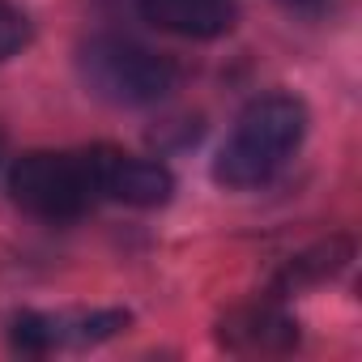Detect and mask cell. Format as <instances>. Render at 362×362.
<instances>
[{
    "instance_id": "obj_8",
    "label": "cell",
    "mask_w": 362,
    "mask_h": 362,
    "mask_svg": "<svg viewBox=\"0 0 362 362\" xmlns=\"http://www.w3.org/2000/svg\"><path fill=\"white\" fill-rule=\"evenodd\" d=\"M354 260V239L349 235H328V239H315L307 243L303 252H294L277 273H273V286H269V298L286 303V298H298L307 290H320L328 286L332 277H341Z\"/></svg>"
},
{
    "instance_id": "obj_4",
    "label": "cell",
    "mask_w": 362,
    "mask_h": 362,
    "mask_svg": "<svg viewBox=\"0 0 362 362\" xmlns=\"http://www.w3.org/2000/svg\"><path fill=\"white\" fill-rule=\"evenodd\" d=\"M132 328V311L124 307H77V311H18L9 320V349L26 358H43L56 349L103 345Z\"/></svg>"
},
{
    "instance_id": "obj_11",
    "label": "cell",
    "mask_w": 362,
    "mask_h": 362,
    "mask_svg": "<svg viewBox=\"0 0 362 362\" xmlns=\"http://www.w3.org/2000/svg\"><path fill=\"white\" fill-rule=\"evenodd\" d=\"M5 158H9V132H5V124H0V166H5Z\"/></svg>"
},
{
    "instance_id": "obj_1",
    "label": "cell",
    "mask_w": 362,
    "mask_h": 362,
    "mask_svg": "<svg viewBox=\"0 0 362 362\" xmlns=\"http://www.w3.org/2000/svg\"><path fill=\"white\" fill-rule=\"evenodd\" d=\"M307 128H311V111L298 94H290V90L256 94L235 115V128L226 132V141L209 166L214 184L226 192L264 188L298 153V145L307 141Z\"/></svg>"
},
{
    "instance_id": "obj_3",
    "label": "cell",
    "mask_w": 362,
    "mask_h": 362,
    "mask_svg": "<svg viewBox=\"0 0 362 362\" xmlns=\"http://www.w3.org/2000/svg\"><path fill=\"white\" fill-rule=\"evenodd\" d=\"M9 197L18 209L43 222H73L90 214L98 201L94 179L86 166V153L64 149H30L9 166Z\"/></svg>"
},
{
    "instance_id": "obj_2",
    "label": "cell",
    "mask_w": 362,
    "mask_h": 362,
    "mask_svg": "<svg viewBox=\"0 0 362 362\" xmlns=\"http://www.w3.org/2000/svg\"><path fill=\"white\" fill-rule=\"evenodd\" d=\"M77 81L107 107H153L179 90V64L128 35H90L77 43Z\"/></svg>"
},
{
    "instance_id": "obj_10",
    "label": "cell",
    "mask_w": 362,
    "mask_h": 362,
    "mask_svg": "<svg viewBox=\"0 0 362 362\" xmlns=\"http://www.w3.org/2000/svg\"><path fill=\"white\" fill-rule=\"evenodd\" d=\"M281 9H290V13H320L328 0H277Z\"/></svg>"
},
{
    "instance_id": "obj_6",
    "label": "cell",
    "mask_w": 362,
    "mask_h": 362,
    "mask_svg": "<svg viewBox=\"0 0 362 362\" xmlns=\"http://www.w3.org/2000/svg\"><path fill=\"white\" fill-rule=\"evenodd\" d=\"M214 337L226 354H243V358H273V354H294L298 341H303V328L298 320L277 303V298H264V303H243V307H230L218 324H214Z\"/></svg>"
},
{
    "instance_id": "obj_5",
    "label": "cell",
    "mask_w": 362,
    "mask_h": 362,
    "mask_svg": "<svg viewBox=\"0 0 362 362\" xmlns=\"http://www.w3.org/2000/svg\"><path fill=\"white\" fill-rule=\"evenodd\" d=\"M81 153L98 201H115L128 209H162L175 197V175L158 158H141L119 145H90Z\"/></svg>"
},
{
    "instance_id": "obj_7",
    "label": "cell",
    "mask_w": 362,
    "mask_h": 362,
    "mask_svg": "<svg viewBox=\"0 0 362 362\" xmlns=\"http://www.w3.org/2000/svg\"><path fill=\"white\" fill-rule=\"evenodd\" d=\"M136 13L153 30H166L175 39H197V43H214L230 35L239 18L235 0H136Z\"/></svg>"
},
{
    "instance_id": "obj_9",
    "label": "cell",
    "mask_w": 362,
    "mask_h": 362,
    "mask_svg": "<svg viewBox=\"0 0 362 362\" xmlns=\"http://www.w3.org/2000/svg\"><path fill=\"white\" fill-rule=\"evenodd\" d=\"M35 39V22L22 5H13V0H0V64L22 56Z\"/></svg>"
}]
</instances>
